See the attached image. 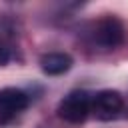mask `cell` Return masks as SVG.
Instances as JSON below:
<instances>
[{"mask_svg":"<svg viewBox=\"0 0 128 128\" xmlns=\"http://www.w3.org/2000/svg\"><path fill=\"white\" fill-rule=\"evenodd\" d=\"M90 40H92V44H96L100 48H106V50L116 48L124 40V28H122L118 18H112V16L102 18L96 24H92Z\"/></svg>","mask_w":128,"mask_h":128,"instance_id":"1","label":"cell"},{"mask_svg":"<svg viewBox=\"0 0 128 128\" xmlns=\"http://www.w3.org/2000/svg\"><path fill=\"white\" fill-rule=\"evenodd\" d=\"M90 100L92 96L88 92L74 90L58 104V116L70 124H80L90 116Z\"/></svg>","mask_w":128,"mask_h":128,"instance_id":"2","label":"cell"},{"mask_svg":"<svg viewBox=\"0 0 128 128\" xmlns=\"http://www.w3.org/2000/svg\"><path fill=\"white\" fill-rule=\"evenodd\" d=\"M124 110V98L116 90H100L92 94L90 100V114L98 120H114Z\"/></svg>","mask_w":128,"mask_h":128,"instance_id":"3","label":"cell"},{"mask_svg":"<svg viewBox=\"0 0 128 128\" xmlns=\"http://www.w3.org/2000/svg\"><path fill=\"white\" fill-rule=\"evenodd\" d=\"M28 106V94L20 88L0 90V126L12 122Z\"/></svg>","mask_w":128,"mask_h":128,"instance_id":"4","label":"cell"},{"mask_svg":"<svg viewBox=\"0 0 128 128\" xmlns=\"http://www.w3.org/2000/svg\"><path fill=\"white\" fill-rule=\"evenodd\" d=\"M70 66H72V58L64 52H48L40 58V68L50 76L64 74L70 70Z\"/></svg>","mask_w":128,"mask_h":128,"instance_id":"5","label":"cell"},{"mask_svg":"<svg viewBox=\"0 0 128 128\" xmlns=\"http://www.w3.org/2000/svg\"><path fill=\"white\" fill-rule=\"evenodd\" d=\"M14 56V44L6 34H0V64H8Z\"/></svg>","mask_w":128,"mask_h":128,"instance_id":"6","label":"cell"}]
</instances>
